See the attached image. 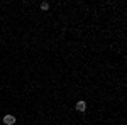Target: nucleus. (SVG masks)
I'll return each mask as SVG.
<instances>
[{
  "label": "nucleus",
  "instance_id": "f257e3e1",
  "mask_svg": "<svg viewBox=\"0 0 127 125\" xmlns=\"http://www.w3.org/2000/svg\"><path fill=\"white\" fill-rule=\"evenodd\" d=\"M3 124H5V125H14L15 124V118L12 117V115H5V117H3Z\"/></svg>",
  "mask_w": 127,
  "mask_h": 125
},
{
  "label": "nucleus",
  "instance_id": "f03ea898",
  "mask_svg": "<svg viewBox=\"0 0 127 125\" xmlns=\"http://www.w3.org/2000/svg\"><path fill=\"white\" fill-rule=\"evenodd\" d=\"M76 110H78V112H85V110H86V103H85V101H78V103H76Z\"/></svg>",
  "mask_w": 127,
  "mask_h": 125
},
{
  "label": "nucleus",
  "instance_id": "7ed1b4c3",
  "mask_svg": "<svg viewBox=\"0 0 127 125\" xmlns=\"http://www.w3.org/2000/svg\"><path fill=\"white\" fill-rule=\"evenodd\" d=\"M41 9H42V10H48V9H49V3H48V2L41 3Z\"/></svg>",
  "mask_w": 127,
  "mask_h": 125
}]
</instances>
